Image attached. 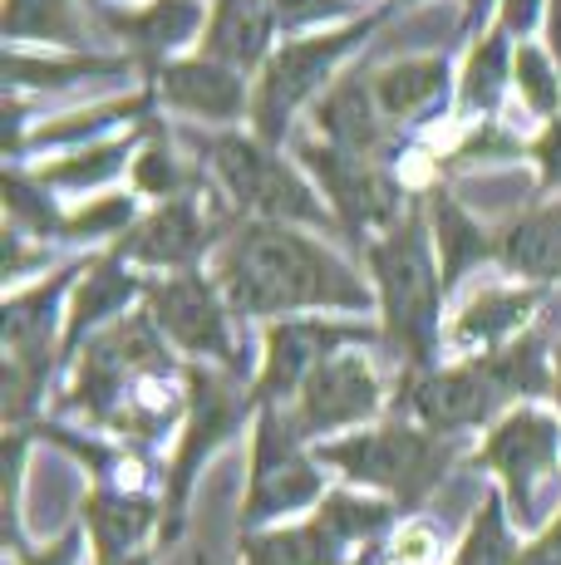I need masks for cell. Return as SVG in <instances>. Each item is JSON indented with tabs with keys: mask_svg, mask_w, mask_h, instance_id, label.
<instances>
[{
	"mask_svg": "<svg viewBox=\"0 0 561 565\" xmlns=\"http://www.w3.org/2000/svg\"><path fill=\"white\" fill-rule=\"evenodd\" d=\"M212 280L236 320H296V315H360L374 286L330 252L306 226L286 222H236L212 256Z\"/></svg>",
	"mask_w": 561,
	"mask_h": 565,
	"instance_id": "obj_1",
	"label": "cell"
},
{
	"mask_svg": "<svg viewBox=\"0 0 561 565\" xmlns=\"http://www.w3.org/2000/svg\"><path fill=\"white\" fill-rule=\"evenodd\" d=\"M182 398H188V374L172 369L168 344L148 310H134L114 320L94 344H84L64 408L148 448L178 423Z\"/></svg>",
	"mask_w": 561,
	"mask_h": 565,
	"instance_id": "obj_2",
	"label": "cell"
},
{
	"mask_svg": "<svg viewBox=\"0 0 561 565\" xmlns=\"http://www.w3.org/2000/svg\"><path fill=\"white\" fill-rule=\"evenodd\" d=\"M552 394V360H547L542 334H522V340L502 344V350L473 354L448 369H424V374H404L399 384V408L428 433L458 438L468 428H488L502 413H512L527 398Z\"/></svg>",
	"mask_w": 561,
	"mask_h": 565,
	"instance_id": "obj_3",
	"label": "cell"
},
{
	"mask_svg": "<svg viewBox=\"0 0 561 565\" xmlns=\"http://www.w3.org/2000/svg\"><path fill=\"white\" fill-rule=\"evenodd\" d=\"M370 260V286L384 315V340L399 350L404 374H424L434 369L444 350V266L434 252V232H428V206L414 198L409 216L394 232L374 236L364 246Z\"/></svg>",
	"mask_w": 561,
	"mask_h": 565,
	"instance_id": "obj_4",
	"label": "cell"
},
{
	"mask_svg": "<svg viewBox=\"0 0 561 565\" xmlns=\"http://www.w3.org/2000/svg\"><path fill=\"white\" fill-rule=\"evenodd\" d=\"M198 143L208 172L218 178L222 198L242 212V222H286V226H340L330 216L326 198L306 168L280 158L266 148L256 134H236V128H218V134L192 138Z\"/></svg>",
	"mask_w": 561,
	"mask_h": 565,
	"instance_id": "obj_5",
	"label": "cell"
},
{
	"mask_svg": "<svg viewBox=\"0 0 561 565\" xmlns=\"http://www.w3.org/2000/svg\"><path fill=\"white\" fill-rule=\"evenodd\" d=\"M390 15V10H374V15H360L340 30H310V35H290L272 50V60L262 64L252 89V134L262 138L266 148H280L296 124V114L306 108L316 94H326L330 84L340 79L345 54H354L364 40L374 35V25Z\"/></svg>",
	"mask_w": 561,
	"mask_h": 565,
	"instance_id": "obj_6",
	"label": "cell"
},
{
	"mask_svg": "<svg viewBox=\"0 0 561 565\" xmlns=\"http://www.w3.org/2000/svg\"><path fill=\"white\" fill-rule=\"evenodd\" d=\"M453 458H458V438L428 433L424 423H404V418L316 448V462L340 467L350 482L380 487L399 512H414V507L444 482Z\"/></svg>",
	"mask_w": 561,
	"mask_h": 565,
	"instance_id": "obj_7",
	"label": "cell"
},
{
	"mask_svg": "<svg viewBox=\"0 0 561 565\" xmlns=\"http://www.w3.org/2000/svg\"><path fill=\"white\" fill-rule=\"evenodd\" d=\"M296 162L306 168V178L316 182V192L326 198L330 216L345 226V236H350L360 252L374 236L394 232L409 216V206H414V198L404 192V182L394 178V168L384 158L345 153V148L306 138V143L296 148Z\"/></svg>",
	"mask_w": 561,
	"mask_h": 565,
	"instance_id": "obj_8",
	"label": "cell"
},
{
	"mask_svg": "<svg viewBox=\"0 0 561 565\" xmlns=\"http://www.w3.org/2000/svg\"><path fill=\"white\" fill-rule=\"evenodd\" d=\"M252 408H256L252 384L242 388L236 374H226V369H202V364L188 369V423H182V438H178V452H172V467H168V487H163V531H158L163 546L178 541L202 462L242 428V418Z\"/></svg>",
	"mask_w": 561,
	"mask_h": 565,
	"instance_id": "obj_9",
	"label": "cell"
},
{
	"mask_svg": "<svg viewBox=\"0 0 561 565\" xmlns=\"http://www.w3.org/2000/svg\"><path fill=\"white\" fill-rule=\"evenodd\" d=\"M148 320L172 350L192 354L198 364H218L226 374H246V354L232 334V306L218 290V280L202 270H172V276H154L144 296Z\"/></svg>",
	"mask_w": 561,
	"mask_h": 565,
	"instance_id": "obj_10",
	"label": "cell"
},
{
	"mask_svg": "<svg viewBox=\"0 0 561 565\" xmlns=\"http://www.w3.org/2000/svg\"><path fill=\"white\" fill-rule=\"evenodd\" d=\"M399 507L394 502H370L354 492H330L320 512L306 526L286 531H246L242 536V561L246 565H345L350 546L374 541L384 526H394Z\"/></svg>",
	"mask_w": 561,
	"mask_h": 565,
	"instance_id": "obj_11",
	"label": "cell"
},
{
	"mask_svg": "<svg viewBox=\"0 0 561 565\" xmlns=\"http://www.w3.org/2000/svg\"><path fill=\"white\" fill-rule=\"evenodd\" d=\"M320 487H326V477L316 467V452H306V438L286 418V408H256L252 482H246V502H242V531H256L276 516L316 507Z\"/></svg>",
	"mask_w": 561,
	"mask_h": 565,
	"instance_id": "obj_12",
	"label": "cell"
},
{
	"mask_svg": "<svg viewBox=\"0 0 561 565\" xmlns=\"http://www.w3.org/2000/svg\"><path fill=\"white\" fill-rule=\"evenodd\" d=\"M370 324L330 320V315H296V320H272L262 344V374L252 379L256 408H290L310 374L340 350L370 344Z\"/></svg>",
	"mask_w": 561,
	"mask_h": 565,
	"instance_id": "obj_13",
	"label": "cell"
},
{
	"mask_svg": "<svg viewBox=\"0 0 561 565\" xmlns=\"http://www.w3.org/2000/svg\"><path fill=\"white\" fill-rule=\"evenodd\" d=\"M561 458V418L537 404H517L502 413L483 438L478 462L502 477L512 521H537V482L557 472Z\"/></svg>",
	"mask_w": 561,
	"mask_h": 565,
	"instance_id": "obj_14",
	"label": "cell"
},
{
	"mask_svg": "<svg viewBox=\"0 0 561 565\" xmlns=\"http://www.w3.org/2000/svg\"><path fill=\"white\" fill-rule=\"evenodd\" d=\"M232 226L236 222L212 212L202 192H188V198L158 202L124 242H114V252L158 270V276H172V270H198V260L218 256V246L232 236Z\"/></svg>",
	"mask_w": 561,
	"mask_h": 565,
	"instance_id": "obj_15",
	"label": "cell"
},
{
	"mask_svg": "<svg viewBox=\"0 0 561 565\" xmlns=\"http://www.w3.org/2000/svg\"><path fill=\"white\" fill-rule=\"evenodd\" d=\"M380 404H384V388H380V379H374V364L364 360L360 350H340L300 384L286 418L296 423V433L310 443V438H320V433L370 423L374 413H380Z\"/></svg>",
	"mask_w": 561,
	"mask_h": 565,
	"instance_id": "obj_16",
	"label": "cell"
},
{
	"mask_svg": "<svg viewBox=\"0 0 561 565\" xmlns=\"http://www.w3.org/2000/svg\"><path fill=\"white\" fill-rule=\"evenodd\" d=\"M320 143L345 148V153H364V158H394V138L399 128L384 118L380 99H374V74L370 70H345L336 84L316 99L310 108Z\"/></svg>",
	"mask_w": 561,
	"mask_h": 565,
	"instance_id": "obj_17",
	"label": "cell"
},
{
	"mask_svg": "<svg viewBox=\"0 0 561 565\" xmlns=\"http://www.w3.org/2000/svg\"><path fill=\"white\" fill-rule=\"evenodd\" d=\"M148 89L158 94L168 108L202 124H236L242 114H252V94H246L242 70H226V64L208 60H168L148 70Z\"/></svg>",
	"mask_w": 561,
	"mask_h": 565,
	"instance_id": "obj_18",
	"label": "cell"
},
{
	"mask_svg": "<svg viewBox=\"0 0 561 565\" xmlns=\"http://www.w3.org/2000/svg\"><path fill=\"white\" fill-rule=\"evenodd\" d=\"M138 296H148V280L138 276L114 246L104 256H94L70 296V315H64V334H60V360H74L80 344L89 340L104 320H118Z\"/></svg>",
	"mask_w": 561,
	"mask_h": 565,
	"instance_id": "obj_19",
	"label": "cell"
},
{
	"mask_svg": "<svg viewBox=\"0 0 561 565\" xmlns=\"http://www.w3.org/2000/svg\"><path fill=\"white\" fill-rule=\"evenodd\" d=\"M99 20L109 25L114 40H124L144 70H154V64H168L188 40H198L208 10H202V0H144V6L124 10L99 6Z\"/></svg>",
	"mask_w": 561,
	"mask_h": 565,
	"instance_id": "obj_20",
	"label": "cell"
},
{
	"mask_svg": "<svg viewBox=\"0 0 561 565\" xmlns=\"http://www.w3.org/2000/svg\"><path fill=\"white\" fill-rule=\"evenodd\" d=\"M547 286H488L458 306V315L444 324V344L453 350H473V354H488L502 350V344L522 340V330L537 320L542 310Z\"/></svg>",
	"mask_w": 561,
	"mask_h": 565,
	"instance_id": "obj_21",
	"label": "cell"
},
{
	"mask_svg": "<svg viewBox=\"0 0 561 565\" xmlns=\"http://www.w3.org/2000/svg\"><path fill=\"white\" fill-rule=\"evenodd\" d=\"M158 521H163V507L148 502L144 492H128V487L99 482L89 492V502H84V531H89V546L99 556V565H118V561L138 556Z\"/></svg>",
	"mask_w": 561,
	"mask_h": 565,
	"instance_id": "obj_22",
	"label": "cell"
},
{
	"mask_svg": "<svg viewBox=\"0 0 561 565\" xmlns=\"http://www.w3.org/2000/svg\"><path fill=\"white\" fill-rule=\"evenodd\" d=\"M424 206H428V232H434V252H438V266H444V286L453 290L473 266H488L498 260V232L483 226L478 216L468 212L453 188H428L424 192Z\"/></svg>",
	"mask_w": 561,
	"mask_h": 565,
	"instance_id": "obj_23",
	"label": "cell"
},
{
	"mask_svg": "<svg viewBox=\"0 0 561 565\" xmlns=\"http://www.w3.org/2000/svg\"><path fill=\"white\" fill-rule=\"evenodd\" d=\"M498 266L527 286L561 280V202H542L498 232Z\"/></svg>",
	"mask_w": 561,
	"mask_h": 565,
	"instance_id": "obj_24",
	"label": "cell"
},
{
	"mask_svg": "<svg viewBox=\"0 0 561 565\" xmlns=\"http://www.w3.org/2000/svg\"><path fill=\"white\" fill-rule=\"evenodd\" d=\"M453 89V70L444 54H419V60H399L374 70V99H380L384 118L394 128L419 124L424 114H434Z\"/></svg>",
	"mask_w": 561,
	"mask_h": 565,
	"instance_id": "obj_25",
	"label": "cell"
},
{
	"mask_svg": "<svg viewBox=\"0 0 561 565\" xmlns=\"http://www.w3.org/2000/svg\"><path fill=\"white\" fill-rule=\"evenodd\" d=\"M272 40L276 30L256 0H218V15L202 30V54L226 70H252V64L272 60Z\"/></svg>",
	"mask_w": 561,
	"mask_h": 565,
	"instance_id": "obj_26",
	"label": "cell"
},
{
	"mask_svg": "<svg viewBox=\"0 0 561 565\" xmlns=\"http://www.w3.org/2000/svg\"><path fill=\"white\" fill-rule=\"evenodd\" d=\"M138 138L128 134V138H104V143H89V148H80V153H64L55 162H45V168H35V182L45 192H94V188H104V182H114L124 168H134V158H138Z\"/></svg>",
	"mask_w": 561,
	"mask_h": 565,
	"instance_id": "obj_27",
	"label": "cell"
},
{
	"mask_svg": "<svg viewBox=\"0 0 561 565\" xmlns=\"http://www.w3.org/2000/svg\"><path fill=\"white\" fill-rule=\"evenodd\" d=\"M512 35L502 25H493L478 45L468 50V64H463V84H458V99L468 114H478L483 124H493L502 108V94L512 84Z\"/></svg>",
	"mask_w": 561,
	"mask_h": 565,
	"instance_id": "obj_28",
	"label": "cell"
},
{
	"mask_svg": "<svg viewBox=\"0 0 561 565\" xmlns=\"http://www.w3.org/2000/svg\"><path fill=\"white\" fill-rule=\"evenodd\" d=\"M148 104H154V89L144 94H128V99H109V104H94L89 114H64L55 118L50 128H35V148H89V143H104V134H109L114 124H134V118L148 114Z\"/></svg>",
	"mask_w": 561,
	"mask_h": 565,
	"instance_id": "obj_29",
	"label": "cell"
},
{
	"mask_svg": "<svg viewBox=\"0 0 561 565\" xmlns=\"http://www.w3.org/2000/svg\"><path fill=\"white\" fill-rule=\"evenodd\" d=\"M6 40H35V45H80V25H74V0H6Z\"/></svg>",
	"mask_w": 561,
	"mask_h": 565,
	"instance_id": "obj_30",
	"label": "cell"
},
{
	"mask_svg": "<svg viewBox=\"0 0 561 565\" xmlns=\"http://www.w3.org/2000/svg\"><path fill=\"white\" fill-rule=\"evenodd\" d=\"M134 188L144 192V198H158V202H172V198H188V192H198V178H192V168L178 158V148L168 143V134L158 128V134H148V143L138 148L134 158Z\"/></svg>",
	"mask_w": 561,
	"mask_h": 565,
	"instance_id": "obj_31",
	"label": "cell"
},
{
	"mask_svg": "<svg viewBox=\"0 0 561 565\" xmlns=\"http://www.w3.org/2000/svg\"><path fill=\"white\" fill-rule=\"evenodd\" d=\"M134 70V60H104V54H80V60H20V54H10L6 64V79L10 89L15 84H35V89H64V84H80V79H109V74H124Z\"/></svg>",
	"mask_w": 561,
	"mask_h": 565,
	"instance_id": "obj_32",
	"label": "cell"
},
{
	"mask_svg": "<svg viewBox=\"0 0 561 565\" xmlns=\"http://www.w3.org/2000/svg\"><path fill=\"white\" fill-rule=\"evenodd\" d=\"M517 561H522V546H517L512 531H507L502 497L488 492L478 507V516H473L468 536H463L458 556H453V565H517Z\"/></svg>",
	"mask_w": 561,
	"mask_h": 565,
	"instance_id": "obj_33",
	"label": "cell"
},
{
	"mask_svg": "<svg viewBox=\"0 0 561 565\" xmlns=\"http://www.w3.org/2000/svg\"><path fill=\"white\" fill-rule=\"evenodd\" d=\"M512 84L517 94H522V104L532 108L537 118H552L561 114V64L547 54L542 45H532V40H522L512 54Z\"/></svg>",
	"mask_w": 561,
	"mask_h": 565,
	"instance_id": "obj_34",
	"label": "cell"
},
{
	"mask_svg": "<svg viewBox=\"0 0 561 565\" xmlns=\"http://www.w3.org/2000/svg\"><path fill=\"white\" fill-rule=\"evenodd\" d=\"M138 226V202L128 198V192H104V198L84 202L80 212H64V242H104V236H114V242H124L128 232Z\"/></svg>",
	"mask_w": 561,
	"mask_h": 565,
	"instance_id": "obj_35",
	"label": "cell"
},
{
	"mask_svg": "<svg viewBox=\"0 0 561 565\" xmlns=\"http://www.w3.org/2000/svg\"><path fill=\"white\" fill-rule=\"evenodd\" d=\"M256 6L272 20L276 35L310 30V25H320V20H354V0H256Z\"/></svg>",
	"mask_w": 561,
	"mask_h": 565,
	"instance_id": "obj_36",
	"label": "cell"
},
{
	"mask_svg": "<svg viewBox=\"0 0 561 565\" xmlns=\"http://www.w3.org/2000/svg\"><path fill=\"white\" fill-rule=\"evenodd\" d=\"M527 158L537 162V178H542V188L557 192L561 188V114L532 138V143H527Z\"/></svg>",
	"mask_w": 561,
	"mask_h": 565,
	"instance_id": "obj_37",
	"label": "cell"
},
{
	"mask_svg": "<svg viewBox=\"0 0 561 565\" xmlns=\"http://www.w3.org/2000/svg\"><path fill=\"white\" fill-rule=\"evenodd\" d=\"M537 20H547V0H498V25L512 40H527L537 30Z\"/></svg>",
	"mask_w": 561,
	"mask_h": 565,
	"instance_id": "obj_38",
	"label": "cell"
},
{
	"mask_svg": "<svg viewBox=\"0 0 561 565\" xmlns=\"http://www.w3.org/2000/svg\"><path fill=\"white\" fill-rule=\"evenodd\" d=\"M84 541H89V531L70 526V531H64V536L55 541V546H45V551H20V565H80Z\"/></svg>",
	"mask_w": 561,
	"mask_h": 565,
	"instance_id": "obj_39",
	"label": "cell"
},
{
	"mask_svg": "<svg viewBox=\"0 0 561 565\" xmlns=\"http://www.w3.org/2000/svg\"><path fill=\"white\" fill-rule=\"evenodd\" d=\"M517 565H561V516L532 541V546H522V561Z\"/></svg>",
	"mask_w": 561,
	"mask_h": 565,
	"instance_id": "obj_40",
	"label": "cell"
},
{
	"mask_svg": "<svg viewBox=\"0 0 561 565\" xmlns=\"http://www.w3.org/2000/svg\"><path fill=\"white\" fill-rule=\"evenodd\" d=\"M488 10H493V0H463V30H483V20H488Z\"/></svg>",
	"mask_w": 561,
	"mask_h": 565,
	"instance_id": "obj_41",
	"label": "cell"
},
{
	"mask_svg": "<svg viewBox=\"0 0 561 565\" xmlns=\"http://www.w3.org/2000/svg\"><path fill=\"white\" fill-rule=\"evenodd\" d=\"M547 35H552V54L561 64V0H547Z\"/></svg>",
	"mask_w": 561,
	"mask_h": 565,
	"instance_id": "obj_42",
	"label": "cell"
},
{
	"mask_svg": "<svg viewBox=\"0 0 561 565\" xmlns=\"http://www.w3.org/2000/svg\"><path fill=\"white\" fill-rule=\"evenodd\" d=\"M552 398H557V408H561V344L552 350Z\"/></svg>",
	"mask_w": 561,
	"mask_h": 565,
	"instance_id": "obj_43",
	"label": "cell"
},
{
	"mask_svg": "<svg viewBox=\"0 0 561 565\" xmlns=\"http://www.w3.org/2000/svg\"><path fill=\"white\" fill-rule=\"evenodd\" d=\"M118 565H154V551H138V556H128V561H118Z\"/></svg>",
	"mask_w": 561,
	"mask_h": 565,
	"instance_id": "obj_44",
	"label": "cell"
},
{
	"mask_svg": "<svg viewBox=\"0 0 561 565\" xmlns=\"http://www.w3.org/2000/svg\"><path fill=\"white\" fill-rule=\"evenodd\" d=\"M404 6H414V0H384V10H390V15H394V10H404Z\"/></svg>",
	"mask_w": 561,
	"mask_h": 565,
	"instance_id": "obj_45",
	"label": "cell"
}]
</instances>
